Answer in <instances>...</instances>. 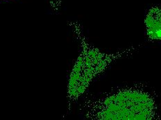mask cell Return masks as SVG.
Segmentation results:
<instances>
[{
	"mask_svg": "<svg viewBox=\"0 0 161 120\" xmlns=\"http://www.w3.org/2000/svg\"><path fill=\"white\" fill-rule=\"evenodd\" d=\"M107 63V56L86 45L70 75L68 83L70 99H76L82 95L92 79L106 68Z\"/></svg>",
	"mask_w": 161,
	"mask_h": 120,
	"instance_id": "cell-1",
	"label": "cell"
},
{
	"mask_svg": "<svg viewBox=\"0 0 161 120\" xmlns=\"http://www.w3.org/2000/svg\"><path fill=\"white\" fill-rule=\"evenodd\" d=\"M147 33L151 38L161 39V13L151 12L147 17Z\"/></svg>",
	"mask_w": 161,
	"mask_h": 120,
	"instance_id": "cell-2",
	"label": "cell"
}]
</instances>
